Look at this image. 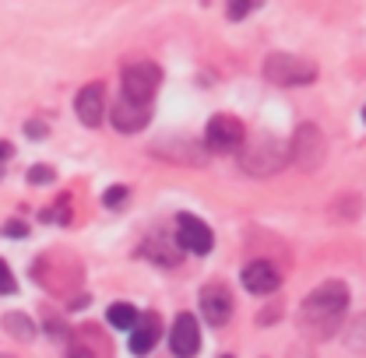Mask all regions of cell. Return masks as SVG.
Segmentation results:
<instances>
[{
	"instance_id": "6da1fadb",
	"label": "cell",
	"mask_w": 366,
	"mask_h": 358,
	"mask_svg": "<svg viewBox=\"0 0 366 358\" xmlns=\"http://www.w3.org/2000/svg\"><path fill=\"white\" fill-rule=\"evenodd\" d=\"M349 310V288L342 281H324L320 288H314L307 299H303V310H300V327L310 330L314 337H327L338 330V323L345 319Z\"/></svg>"
},
{
	"instance_id": "7a4b0ae2",
	"label": "cell",
	"mask_w": 366,
	"mask_h": 358,
	"mask_svg": "<svg viewBox=\"0 0 366 358\" xmlns=\"http://www.w3.org/2000/svg\"><path fill=\"white\" fill-rule=\"evenodd\" d=\"M264 78L272 85H285V88H300V85H310L317 78V63L303 60V56H292V53H272L264 60Z\"/></svg>"
},
{
	"instance_id": "3957f363",
	"label": "cell",
	"mask_w": 366,
	"mask_h": 358,
	"mask_svg": "<svg viewBox=\"0 0 366 358\" xmlns=\"http://www.w3.org/2000/svg\"><path fill=\"white\" fill-rule=\"evenodd\" d=\"M159 85H162V71H159L155 63L137 60V63H127V67H124V98H127V102L152 106Z\"/></svg>"
},
{
	"instance_id": "277c9868",
	"label": "cell",
	"mask_w": 366,
	"mask_h": 358,
	"mask_svg": "<svg viewBox=\"0 0 366 358\" xmlns=\"http://www.w3.org/2000/svg\"><path fill=\"white\" fill-rule=\"evenodd\" d=\"M289 158V151L274 140V137H257L247 144L243 151V169L254 173V176H268L274 169H282V162Z\"/></svg>"
},
{
	"instance_id": "5b68a950",
	"label": "cell",
	"mask_w": 366,
	"mask_h": 358,
	"mask_svg": "<svg viewBox=\"0 0 366 358\" xmlns=\"http://www.w3.org/2000/svg\"><path fill=\"white\" fill-rule=\"evenodd\" d=\"M204 144H208L212 151H219V155H229V151H239V148L247 144V131H243V123H239L236 116L219 113V116H212V120H208Z\"/></svg>"
},
{
	"instance_id": "8992f818",
	"label": "cell",
	"mask_w": 366,
	"mask_h": 358,
	"mask_svg": "<svg viewBox=\"0 0 366 358\" xmlns=\"http://www.w3.org/2000/svg\"><path fill=\"white\" fill-rule=\"evenodd\" d=\"M289 158H292L296 165H303L307 173H314L320 162H324V134H320L314 123H307V127L296 131V140H292V148H289Z\"/></svg>"
},
{
	"instance_id": "52a82bcc",
	"label": "cell",
	"mask_w": 366,
	"mask_h": 358,
	"mask_svg": "<svg viewBox=\"0 0 366 358\" xmlns=\"http://www.w3.org/2000/svg\"><path fill=\"white\" fill-rule=\"evenodd\" d=\"M177 246L187 250V253L204 257V253H212L215 235H212V228L201 222V218H194V215H180V218H177Z\"/></svg>"
},
{
	"instance_id": "ba28073f",
	"label": "cell",
	"mask_w": 366,
	"mask_h": 358,
	"mask_svg": "<svg viewBox=\"0 0 366 358\" xmlns=\"http://www.w3.org/2000/svg\"><path fill=\"white\" fill-rule=\"evenodd\" d=\"M201 316L212 327H226L232 316V295L226 285H204L201 288Z\"/></svg>"
},
{
	"instance_id": "9c48e42d",
	"label": "cell",
	"mask_w": 366,
	"mask_h": 358,
	"mask_svg": "<svg viewBox=\"0 0 366 358\" xmlns=\"http://www.w3.org/2000/svg\"><path fill=\"white\" fill-rule=\"evenodd\" d=\"M169 348L177 358H194L201 352V330H197V319L190 313H180L173 323V334H169Z\"/></svg>"
},
{
	"instance_id": "30bf717a",
	"label": "cell",
	"mask_w": 366,
	"mask_h": 358,
	"mask_svg": "<svg viewBox=\"0 0 366 358\" xmlns=\"http://www.w3.org/2000/svg\"><path fill=\"white\" fill-rule=\"evenodd\" d=\"M74 109H78V120H81L85 127H99V123H102V113H106L102 85H99V81L85 85V88L78 91V98H74Z\"/></svg>"
},
{
	"instance_id": "8fae6325",
	"label": "cell",
	"mask_w": 366,
	"mask_h": 358,
	"mask_svg": "<svg viewBox=\"0 0 366 358\" xmlns=\"http://www.w3.org/2000/svg\"><path fill=\"white\" fill-rule=\"evenodd\" d=\"M109 120H113V127H117L120 134H137V131H144V127H148L152 113H148V106H137V102L120 98V102L113 106Z\"/></svg>"
},
{
	"instance_id": "7c38bea8",
	"label": "cell",
	"mask_w": 366,
	"mask_h": 358,
	"mask_svg": "<svg viewBox=\"0 0 366 358\" xmlns=\"http://www.w3.org/2000/svg\"><path fill=\"white\" fill-rule=\"evenodd\" d=\"M278 285H282V277L268 260H254V264L243 267V288L254 292V295H272Z\"/></svg>"
},
{
	"instance_id": "4fadbf2b",
	"label": "cell",
	"mask_w": 366,
	"mask_h": 358,
	"mask_svg": "<svg viewBox=\"0 0 366 358\" xmlns=\"http://www.w3.org/2000/svg\"><path fill=\"white\" fill-rule=\"evenodd\" d=\"M159 334H162V323H159V316H155V313L137 316L134 330H131V352H134V355H148V352L155 348Z\"/></svg>"
},
{
	"instance_id": "5bb4252c",
	"label": "cell",
	"mask_w": 366,
	"mask_h": 358,
	"mask_svg": "<svg viewBox=\"0 0 366 358\" xmlns=\"http://www.w3.org/2000/svg\"><path fill=\"white\" fill-rule=\"evenodd\" d=\"M106 319H109V327H117V330H134L137 310L131 302H113V306L106 310Z\"/></svg>"
},
{
	"instance_id": "9a60e30c",
	"label": "cell",
	"mask_w": 366,
	"mask_h": 358,
	"mask_svg": "<svg viewBox=\"0 0 366 358\" xmlns=\"http://www.w3.org/2000/svg\"><path fill=\"white\" fill-rule=\"evenodd\" d=\"M4 330H7L11 337H18V341H32V337H36V323H32L29 316H21V313L4 316Z\"/></svg>"
},
{
	"instance_id": "2e32d148",
	"label": "cell",
	"mask_w": 366,
	"mask_h": 358,
	"mask_svg": "<svg viewBox=\"0 0 366 358\" xmlns=\"http://www.w3.org/2000/svg\"><path fill=\"white\" fill-rule=\"evenodd\" d=\"M14 288H18V285H14V274L0 260V295H14Z\"/></svg>"
},
{
	"instance_id": "e0dca14e",
	"label": "cell",
	"mask_w": 366,
	"mask_h": 358,
	"mask_svg": "<svg viewBox=\"0 0 366 358\" xmlns=\"http://www.w3.org/2000/svg\"><path fill=\"white\" fill-rule=\"evenodd\" d=\"M102 200H106V208H120V204L127 200V186H109Z\"/></svg>"
},
{
	"instance_id": "ac0fdd59",
	"label": "cell",
	"mask_w": 366,
	"mask_h": 358,
	"mask_svg": "<svg viewBox=\"0 0 366 358\" xmlns=\"http://www.w3.org/2000/svg\"><path fill=\"white\" fill-rule=\"evenodd\" d=\"M29 183H36V186L53 183V169H49V165H36V169H29Z\"/></svg>"
},
{
	"instance_id": "d6986e66",
	"label": "cell",
	"mask_w": 366,
	"mask_h": 358,
	"mask_svg": "<svg viewBox=\"0 0 366 358\" xmlns=\"http://www.w3.org/2000/svg\"><path fill=\"white\" fill-rule=\"evenodd\" d=\"M349 344H352V348H360V352H366V316L360 319V323H356V327H352V337H349Z\"/></svg>"
},
{
	"instance_id": "ffe728a7",
	"label": "cell",
	"mask_w": 366,
	"mask_h": 358,
	"mask_svg": "<svg viewBox=\"0 0 366 358\" xmlns=\"http://www.w3.org/2000/svg\"><path fill=\"white\" fill-rule=\"evenodd\" d=\"M250 7H254V4H247V0H239V4H232V7H229V18L236 21V18H243V14H250Z\"/></svg>"
},
{
	"instance_id": "44dd1931",
	"label": "cell",
	"mask_w": 366,
	"mask_h": 358,
	"mask_svg": "<svg viewBox=\"0 0 366 358\" xmlns=\"http://www.w3.org/2000/svg\"><path fill=\"white\" fill-rule=\"evenodd\" d=\"M4 232H7V235H14V239H21V235H25L29 228H25V225H21V222H11V225H7V228H4Z\"/></svg>"
},
{
	"instance_id": "7402d4cb",
	"label": "cell",
	"mask_w": 366,
	"mask_h": 358,
	"mask_svg": "<svg viewBox=\"0 0 366 358\" xmlns=\"http://www.w3.org/2000/svg\"><path fill=\"white\" fill-rule=\"evenodd\" d=\"M25 134H32V137H43V134H46V127H43V123H25Z\"/></svg>"
},
{
	"instance_id": "603a6c76",
	"label": "cell",
	"mask_w": 366,
	"mask_h": 358,
	"mask_svg": "<svg viewBox=\"0 0 366 358\" xmlns=\"http://www.w3.org/2000/svg\"><path fill=\"white\" fill-rule=\"evenodd\" d=\"M67 358H95V355H92L89 348H74V352H71V355H67Z\"/></svg>"
},
{
	"instance_id": "cb8c5ba5",
	"label": "cell",
	"mask_w": 366,
	"mask_h": 358,
	"mask_svg": "<svg viewBox=\"0 0 366 358\" xmlns=\"http://www.w3.org/2000/svg\"><path fill=\"white\" fill-rule=\"evenodd\" d=\"M11 155H14V148H11V144H0V162H7Z\"/></svg>"
},
{
	"instance_id": "d4e9b609",
	"label": "cell",
	"mask_w": 366,
	"mask_h": 358,
	"mask_svg": "<svg viewBox=\"0 0 366 358\" xmlns=\"http://www.w3.org/2000/svg\"><path fill=\"white\" fill-rule=\"evenodd\" d=\"M363 120H366V113H363Z\"/></svg>"
}]
</instances>
